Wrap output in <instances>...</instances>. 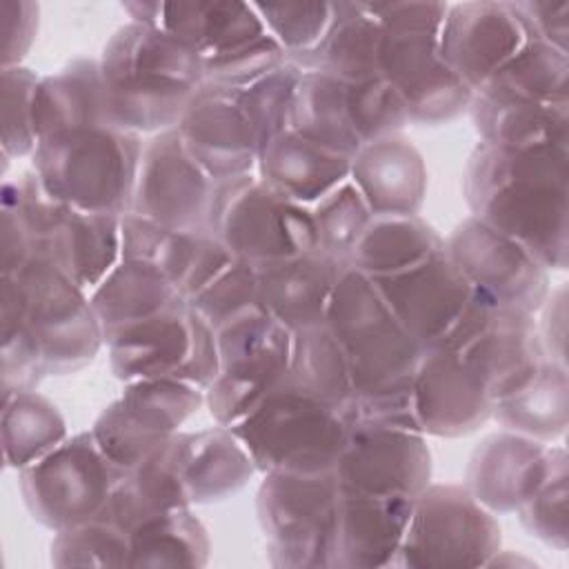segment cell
I'll list each match as a JSON object with an SVG mask.
<instances>
[{"label":"cell","instance_id":"ee69618b","mask_svg":"<svg viewBox=\"0 0 569 569\" xmlns=\"http://www.w3.org/2000/svg\"><path fill=\"white\" fill-rule=\"evenodd\" d=\"M49 560L53 567H129V531L96 516L53 531Z\"/></svg>","mask_w":569,"mask_h":569},{"label":"cell","instance_id":"8d00e7d4","mask_svg":"<svg viewBox=\"0 0 569 569\" xmlns=\"http://www.w3.org/2000/svg\"><path fill=\"white\" fill-rule=\"evenodd\" d=\"M491 418L502 429L547 445L562 438L569 425L567 365L545 360L527 385L493 402Z\"/></svg>","mask_w":569,"mask_h":569},{"label":"cell","instance_id":"ac0fdd59","mask_svg":"<svg viewBox=\"0 0 569 569\" xmlns=\"http://www.w3.org/2000/svg\"><path fill=\"white\" fill-rule=\"evenodd\" d=\"M567 462L565 447L502 429L471 451L465 487L491 513H516Z\"/></svg>","mask_w":569,"mask_h":569},{"label":"cell","instance_id":"f907efd6","mask_svg":"<svg viewBox=\"0 0 569 569\" xmlns=\"http://www.w3.org/2000/svg\"><path fill=\"white\" fill-rule=\"evenodd\" d=\"M184 302L211 327H218L229 316L260 302L256 267L240 258H233L222 271H218Z\"/></svg>","mask_w":569,"mask_h":569},{"label":"cell","instance_id":"9c48e42d","mask_svg":"<svg viewBox=\"0 0 569 569\" xmlns=\"http://www.w3.org/2000/svg\"><path fill=\"white\" fill-rule=\"evenodd\" d=\"M256 493L264 551L278 569H329V533L340 493L333 471H267Z\"/></svg>","mask_w":569,"mask_h":569},{"label":"cell","instance_id":"44dd1931","mask_svg":"<svg viewBox=\"0 0 569 569\" xmlns=\"http://www.w3.org/2000/svg\"><path fill=\"white\" fill-rule=\"evenodd\" d=\"M525 42V31L509 0L449 4L438 33L442 60L471 93H476Z\"/></svg>","mask_w":569,"mask_h":569},{"label":"cell","instance_id":"4dcf8cb0","mask_svg":"<svg viewBox=\"0 0 569 569\" xmlns=\"http://www.w3.org/2000/svg\"><path fill=\"white\" fill-rule=\"evenodd\" d=\"M442 247L445 238L420 213H371L347 264L369 278H382L420 264Z\"/></svg>","mask_w":569,"mask_h":569},{"label":"cell","instance_id":"7402d4cb","mask_svg":"<svg viewBox=\"0 0 569 569\" xmlns=\"http://www.w3.org/2000/svg\"><path fill=\"white\" fill-rule=\"evenodd\" d=\"M413 498L340 491L329 533V569L389 567L409 525Z\"/></svg>","mask_w":569,"mask_h":569},{"label":"cell","instance_id":"f6af8a7d","mask_svg":"<svg viewBox=\"0 0 569 569\" xmlns=\"http://www.w3.org/2000/svg\"><path fill=\"white\" fill-rule=\"evenodd\" d=\"M311 216L318 236V251L347 264L351 247L371 216L356 184L351 180L338 184L311 204Z\"/></svg>","mask_w":569,"mask_h":569},{"label":"cell","instance_id":"ba28073f","mask_svg":"<svg viewBox=\"0 0 569 569\" xmlns=\"http://www.w3.org/2000/svg\"><path fill=\"white\" fill-rule=\"evenodd\" d=\"M104 347L120 382L178 378L207 389L220 371L216 331L184 300L124 327Z\"/></svg>","mask_w":569,"mask_h":569},{"label":"cell","instance_id":"681fc988","mask_svg":"<svg viewBox=\"0 0 569 569\" xmlns=\"http://www.w3.org/2000/svg\"><path fill=\"white\" fill-rule=\"evenodd\" d=\"M347 96L351 124L360 147L387 136L402 133V129L409 124L400 98L382 78L347 82Z\"/></svg>","mask_w":569,"mask_h":569},{"label":"cell","instance_id":"603a6c76","mask_svg":"<svg viewBox=\"0 0 569 569\" xmlns=\"http://www.w3.org/2000/svg\"><path fill=\"white\" fill-rule=\"evenodd\" d=\"M458 351L493 402L527 385L549 360L538 338L536 313L502 309H491L487 322Z\"/></svg>","mask_w":569,"mask_h":569},{"label":"cell","instance_id":"7c38bea8","mask_svg":"<svg viewBox=\"0 0 569 569\" xmlns=\"http://www.w3.org/2000/svg\"><path fill=\"white\" fill-rule=\"evenodd\" d=\"M122 473L87 429L20 469L18 487L31 518L60 531L100 516Z\"/></svg>","mask_w":569,"mask_h":569},{"label":"cell","instance_id":"db71d44e","mask_svg":"<svg viewBox=\"0 0 569 569\" xmlns=\"http://www.w3.org/2000/svg\"><path fill=\"white\" fill-rule=\"evenodd\" d=\"M0 391L2 398L38 391V385L49 376L42 353L29 331L11 318H0Z\"/></svg>","mask_w":569,"mask_h":569},{"label":"cell","instance_id":"816d5d0a","mask_svg":"<svg viewBox=\"0 0 569 569\" xmlns=\"http://www.w3.org/2000/svg\"><path fill=\"white\" fill-rule=\"evenodd\" d=\"M287 62L284 49L269 36H260L242 47L204 60V82L244 89Z\"/></svg>","mask_w":569,"mask_h":569},{"label":"cell","instance_id":"4316f807","mask_svg":"<svg viewBox=\"0 0 569 569\" xmlns=\"http://www.w3.org/2000/svg\"><path fill=\"white\" fill-rule=\"evenodd\" d=\"M349 156L327 149L293 129L271 138L256 162V173L269 187L307 207L349 180Z\"/></svg>","mask_w":569,"mask_h":569},{"label":"cell","instance_id":"b9f144b4","mask_svg":"<svg viewBox=\"0 0 569 569\" xmlns=\"http://www.w3.org/2000/svg\"><path fill=\"white\" fill-rule=\"evenodd\" d=\"M67 436L64 416L47 396L22 391L2 398L0 442L4 467L20 471L56 449Z\"/></svg>","mask_w":569,"mask_h":569},{"label":"cell","instance_id":"30bf717a","mask_svg":"<svg viewBox=\"0 0 569 569\" xmlns=\"http://www.w3.org/2000/svg\"><path fill=\"white\" fill-rule=\"evenodd\" d=\"M371 280L420 349H460L491 313L447 258L445 247L416 267Z\"/></svg>","mask_w":569,"mask_h":569},{"label":"cell","instance_id":"60d3db41","mask_svg":"<svg viewBox=\"0 0 569 569\" xmlns=\"http://www.w3.org/2000/svg\"><path fill=\"white\" fill-rule=\"evenodd\" d=\"M211 540L191 507L153 516L129 531V567H204Z\"/></svg>","mask_w":569,"mask_h":569},{"label":"cell","instance_id":"c3c4849f","mask_svg":"<svg viewBox=\"0 0 569 569\" xmlns=\"http://www.w3.org/2000/svg\"><path fill=\"white\" fill-rule=\"evenodd\" d=\"M253 7L287 60L311 51L333 20V2H253Z\"/></svg>","mask_w":569,"mask_h":569},{"label":"cell","instance_id":"f35d334b","mask_svg":"<svg viewBox=\"0 0 569 569\" xmlns=\"http://www.w3.org/2000/svg\"><path fill=\"white\" fill-rule=\"evenodd\" d=\"M284 380L340 413L353 398L347 356L325 322L291 331V353Z\"/></svg>","mask_w":569,"mask_h":569},{"label":"cell","instance_id":"7a4b0ae2","mask_svg":"<svg viewBox=\"0 0 569 569\" xmlns=\"http://www.w3.org/2000/svg\"><path fill=\"white\" fill-rule=\"evenodd\" d=\"M104 122L136 136L176 129L204 84V60L164 27L124 22L102 47Z\"/></svg>","mask_w":569,"mask_h":569},{"label":"cell","instance_id":"9a60e30c","mask_svg":"<svg viewBox=\"0 0 569 569\" xmlns=\"http://www.w3.org/2000/svg\"><path fill=\"white\" fill-rule=\"evenodd\" d=\"M378 64L409 124H447L469 111L473 93L442 60L438 33L382 29Z\"/></svg>","mask_w":569,"mask_h":569},{"label":"cell","instance_id":"5b68a950","mask_svg":"<svg viewBox=\"0 0 569 569\" xmlns=\"http://www.w3.org/2000/svg\"><path fill=\"white\" fill-rule=\"evenodd\" d=\"M325 325L347 356L353 393L413 382L422 349L400 325L369 276L349 264L340 269Z\"/></svg>","mask_w":569,"mask_h":569},{"label":"cell","instance_id":"277c9868","mask_svg":"<svg viewBox=\"0 0 569 569\" xmlns=\"http://www.w3.org/2000/svg\"><path fill=\"white\" fill-rule=\"evenodd\" d=\"M0 318L18 320L38 345L49 376L84 369L104 347L89 291L49 258H31L2 276Z\"/></svg>","mask_w":569,"mask_h":569},{"label":"cell","instance_id":"6da1fadb","mask_svg":"<svg viewBox=\"0 0 569 569\" xmlns=\"http://www.w3.org/2000/svg\"><path fill=\"white\" fill-rule=\"evenodd\" d=\"M569 149L480 142L467 158L462 193L473 218L525 247L547 271L569 264Z\"/></svg>","mask_w":569,"mask_h":569},{"label":"cell","instance_id":"cb8c5ba5","mask_svg":"<svg viewBox=\"0 0 569 569\" xmlns=\"http://www.w3.org/2000/svg\"><path fill=\"white\" fill-rule=\"evenodd\" d=\"M349 180L371 213H420L427 198V164L402 133L362 144L349 169Z\"/></svg>","mask_w":569,"mask_h":569},{"label":"cell","instance_id":"484cf974","mask_svg":"<svg viewBox=\"0 0 569 569\" xmlns=\"http://www.w3.org/2000/svg\"><path fill=\"white\" fill-rule=\"evenodd\" d=\"M178 471L193 505H213L236 496L258 473L244 445L222 425L176 433Z\"/></svg>","mask_w":569,"mask_h":569},{"label":"cell","instance_id":"91938a15","mask_svg":"<svg viewBox=\"0 0 569 569\" xmlns=\"http://www.w3.org/2000/svg\"><path fill=\"white\" fill-rule=\"evenodd\" d=\"M120 7H122L124 13L131 18L129 22L162 27L164 2H158V0H133V2H122Z\"/></svg>","mask_w":569,"mask_h":569},{"label":"cell","instance_id":"83f0119b","mask_svg":"<svg viewBox=\"0 0 569 569\" xmlns=\"http://www.w3.org/2000/svg\"><path fill=\"white\" fill-rule=\"evenodd\" d=\"M291 331L220 360V371L204 389V405L216 425L233 427L244 420L287 376Z\"/></svg>","mask_w":569,"mask_h":569},{"label":"cell","instance_id":"52a82bcc","mask_svg":"<svg viewBox=\"0 0 569 569\" xmlns=\"http://www.w3.org/2000/svg\"><path fill=\"white\" fill-rule=\"evenodd\" d=\"M207 229L253 267L318 251L311 207L282 196L256 171L213 182Z\"/></svg>","mask_w":569,"mask_h":569},{"label":"cell","instance_id":"9f6ffc18","mask_svg":"<svg viewBox=\"0 0 569 569\" xmlns=\"http://www.w3.org/2000/svg\"><path fill=\"white\" fill-rule=\"evenodd\" d=\"M40 7L29 0H0V58L2 67H16L29 53L38 36Z\"/></svg>","mask_w":569,"mask_h":569},{"label":"cell","instance_id":"bcb514c9","mask_svg":"<svg viewBox=\"0 0 569 569\" xmlns=\"http://www.w3.org/2000/svg\"><path fill=\"white\" fill-rule=\"evenodd\" d=\"M40 78L24 64L0 69V147L9 158H31L38 147L33 96Z\"/></svg>","mask_w":569,"mask_h":569},{"label":"cell","instance_id":"680465c9","mask_svg":"<svg viewBox=\"0 0 569 569\" xmlns=\"http://www.w3.org/2000/svg\"><path fill=\"white\" fill-rule=\"evenodd\" d=\"M540 318L536 320L538 338L542 351L549 360L565 362V338H567V287L560 284L549 289L540 309L536 311ZM567 365V362H565Z\"/></svg>","mask_w":569,"mask_h":569},{"label":"cell","instance_id":"ab89813d","mask_svg":"<svg viewBox=\"0 0 569 569\" xmlns=\"http://www.w3.org/2000/svg\"><path fill=\"white\" fill-rule=\"evenodd\" d=\"M289 129L353 158L360 140L351 124L347 82L318 71H302Z\"/></svg>","mask_w":569,"mask_h":569},{"label":"cell","instance_id":"5bb4252c","mask_svg":"<svg viewBox=\"0 0 569 569\" xmlns=\"http://www.w3.org/2000/svg\"><path fill=\"white\" fill-rule=\"evenodd\" d=\"M445 253L491 309L536 313L551 289L549 271L525 247L473 216L445 238Z\"/></svg>","mask_w":569,"mask_h":569},{"label":"cell","instance_id":"836d02e7","mask_svg":"<svg viewBox=\"0 0 569 569\" xmlns=\"http://www.w3.org/2000/svg\"><path fill=\"white\" fill-rule=\"evenodd\" d=\"M87 124H107L98 58H76L56 73L42 76L33 96L38 142L51 133Z\"/></svg>","mask_w":569,"mask_h":569},{"label":"cell","instance_id":"1f68e13d","mask_svg":"<svg viewBox=\"0 0 569 569\" xmlns=\"http://www.w3.org/2000/svg\"><path fill=\"white\" fill-rule=\"evenodd\" d=\"M180 507H191V502L178 471L173 433L158 451L120 476L100 516L131 531L136 525Z\"/></svg>","mask_w":569,"mask_h":569},{"label":"cell","instance_id":"4fadbf2b","mask_svg":"<svg viewBox=\"0 0 569 569\" xmlns=\"http://www.w3.org/2000/svg\"><path fill=\"white\" fill-rule=\"evenodd\" d=\"M204 405V389L178 378L124 382L122 393L93 420L91 433L107 458L129 471L158 451Z\"/></svg>","mask_w":569,"mask_h":569},{"label":"cell","instance_id":"f1b7e54d","mask_svg":"<svg viewBox=\"0 0 569 569\" xmlns=\"http://www.w3.org/2000/svg\"><path fill=\"white\" fill-rule=\"evenodd\" d=\"M382 27L365 2H333V20L322 40L307 53L289 58L300 71H318L342 82L380 78Z\"/></svg>","mask_w":569,"mask_h":569},{"label":"cell","instance_id":"8fae6325","mask_svg":"<svg viewBox=\"0 0 569 569\" xmlns=\"http://www.w3.org/2000/svg\"><path fill=\"white\" fill-rule=\"evenodd\" d=\"M502 531L465 485L429 482L411 505L405 538L389 567H487Z\"/></svg>","mask_w":569,"mask_h":569},{"label":"cell","instance_id":"ffe728a7","mask_svg":"<svg viewBox=\"0 0 569 569\" xmlns=\"http://www.w3.org/2000/svg\"><path fill=\"white\" fill-rule=\"evenodd\" d=\"M413 409L425 436L460 438L491 420L493 400L458 349H422L413 371Z\"/></svg>","mask_w":569,"mask_h":569},{"label":"cell","instance_id":"d590c367","mask_svg":"<svg viewBox=\"0 0 569 569\" xmlns=\"http://www.w3.org/2000/svg\"><path fill=\"white\" fill-rule=\"evenodd\" d=\"M162 27L196 49L202 60L242 47L267 33L253 2H164Z\"/></svg>","mask_w":569,"mask_h":569},{"label":"cell","instance_id":"e575fe53","mask_svg":"<svg viewBox=\"0 0 569 569\" xmlns=\"http://www.w3.org/2000/svg\"><path fill=\"white\" fill-rule=\"evenodd\" d=\"M469 113L480 142L511 149H569V102L540 104L473 96Z\"/></svg>","mask_w":569,"mask_h":569},{"label":"cell","instance_id":"f546056e","mask_svg":"<svg viewBox=\"0 0 569 569\" xmlns=\"http://www.w3.org/2000/svg\"><path fill=\"white\" fill-rule=\"evenodd\" d=\"M122 216L69 207L51 231L44 258L91 291L122 258Z\"/></svg>","mask_w":569,"mask_h":569},{"label":"cell","instance_id":"11a10c76","mask_svg":"<svg viewBox=\"0 0 569 569\" xmlns=\"http://www.w3.org/2000/svg\"><path fill=\"white\" fill-rule=\"evenodd\" d=\"M527 40L569 53V0H509Z\"/></svg>","mask_w":569,"mask_h":569},{"label":"cell","instance_id":"d6986e66","mask_svg":"<svg viewBox=\"0 0 569 569\" xmlns=\"http://www.w3.org/2000/svg\"><path fill=\"white\" fill-rule=\"evenodd\" d=\"M176 131L209 178L256 171L260 144L242 104V89L204 82L191 96Z\"/></svg>","mask_w":569,"mask_h":569},{"label":"cell","instance_id":"8992f818","mask_svg":"<svg viewBox=\"0 0 569 569\" xmlns=\"http://www.w3.org/2000/svg\"><path fill=\"white\" fill-rule=\"evenodd\" d=\"M249 451L256 469L267 471H333L349 427L327 402L282 382L238 425L229 427Z\"/></svg>","mask_w":569,"mask_h":569},{"label":"cell","instance_id":"7dc6e473","mask_svg":"<svg viewBox=\"0 0 569 569\" xmlns=\"http://www.w3.org/2000/svg\"><path fill=\"white\" fill-rule=\"evenodd\" d=\"M300 76L302 71L287 60L276 71L242 89V104L260 149L289 129Z\"/></svg>","mask_w":569,"mask_h":569},{"label":"cell","instance_id":"e0dca14e","mask_svg":"<svg viewBox=\"0 0 569 569\" xmlns=\"http://www.w3.org/2000/svg\"><path fill=\"white\" fill-rule=\"evenodd\" d=\"M427 436L405 429L353 427L333 467L340 491L416 498L431 482Z\"/></svg>","mask_w":569,"mask_h":569},{"label":"cell","instance_id":"d6a6232c","mask_svg":"<svg viewBox=\"0 0 569 569\" xmlns=\"http://www.w3.org/2000/svg\"><path fill=\"white\" fill-rule=\"evenodd\" d=\"M104 342L124 327L184 300L176 284L153 264L131 258L120 262L89 291Z\"/></svg>","mask_w":569,"mask_h":569},{"label":"cell","instance_id":"74e56055","mask_svg":"<svg viewBox=\"0 0 569 569\" xmlns=\"http://www.w3.org/2000/svg\"><path fill=\"white\" fill-rule=\"evenodd\" d=\"M473 96L540 104L569 102V53L527 40Z\"/></svg>","mask_w":569,"mask_h":569},{"label":"cell","instance_id":"2e32d148","mask_svg":"<svg viewBox=\"0 0 569 569\" xmlns=\"http://www.w3.org/2000/svg\"><path fill=\"white\" fill-rule=\"evenodd\" d=\"M213 182L187 153L176 129L153 133L142 142L131 213L182 231H209Z\"/></svg>","mask_w":569,"mask_h":569},{"label":"cell","instance_id":"7bdbcfd3","mask_svg":"<svg viewBox=\"0 0 569 569\" xmlns=\"http://www.w3.org/2000/svg\"><path fill=\"white\" fill-rule=\"evenodd\" d=\"M122 258L142 260L158 267L178 289L189 276L202 238L207 231H182L138 213H124L122 222Z\"/></svg>","mask_w":569,"mask_h":569},{"label":"cell","instance_id":"3957f363","mask_svg":"<svg viewBox=\"0 0 569 569\" xmlns=\"http://www.w3.org/2000/svg\"><path fill=\"white\" fill-rule=\"evenodd\" d=\"M142 136L111 124H87L42 138L31 169L60 202L96 213L131 211Z\"/></svg>","mask_w":569,"mask_h":569},{"label":"cell","instance_id":"6f0895ef","mask_svg":"<svg viewBox=\"0 0 569 569\" xmlns=\"http://www.w3.org/2000/svg\"><path fill=\"white\" fill-rule=\"evenodd\" d=\"M367 11L385 31H431L440 33L447 2H365Z\"/></svg>","mask_w":569,"mask_h":569},{"label":"cell","instance_id":"f5cc1de1","mask_svg":"<svg viewBox=\"0 0 569 569\" xmlns=\"http://www.w3.org/2000/svg\"><path fill=\"white\" fill-rule=\"evenodd\" d=\"M567 498H569V473L567 465L558 467L540 489L516 511L520 525L529 536L542 545L565 551L569 542L567 527Z\"/></svg>","mask_w":569,"mask_h":569},{"label":"cell","instance_id":"d4e9b609","mask_svg":"<svg viewBox=\"0 0 569 569\" xmlns=\"http://www.w3.org/2000/svg\"><path fill=\"white\" fill-rule=\"evenodd\" d=\"M342 267L322 251L260 264L258 300L289 331L322 325Z\"/></svg>","mask_w":569,"mask_h":569}]
</instances>
